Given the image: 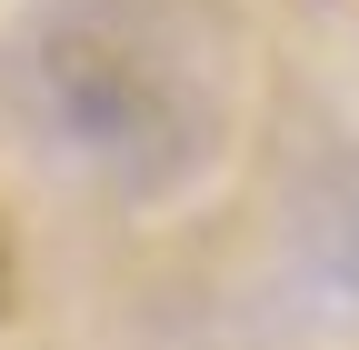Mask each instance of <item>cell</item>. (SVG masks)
Segmentation results:
<instances>
[{
	"instance_id": "obj_1",
	"label": "cell",
	"mask_w": 359,
	"mask_h": 350,
	"mask_svg": "<svg viewBox=\"0 0 359 350\" xmlns=\"http://www.w3.org/2000/svg\"><path fill=\"white\" fill-rule=\"evenodd\" d=\"M11 290H20V260H11V231H0V311H11Z\"/></svg>"
}]
</instances>
